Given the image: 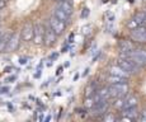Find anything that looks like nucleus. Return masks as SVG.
Returning a JSON list of instances; mask_svg holds the SVG:
<instances>
[{"instance_id": "f257e3e1", "label": "nucleus", "mask_w": 146, "mask_h": 122, "mask_svg": "<svg viewBox=\"0 0 146 122\" xmlns=\"http://www.w3.org/2000/svg\"><path fill=\"white\" fill-rule=\"evenodd\" d=\"M109 89V95L111 98H118V97H125L128 93V84L127 83H118V84H111L108 87Z\"/></svg>"}, {"instance_id": "f03ea898", "label": "nucleus", "mask_w": 146, "mask_h": 122, "mask_svg": "<svg viewBox=\"0 0 146 122\" xmlns=\"http://www.w3.org/2000/svg\"><path fill=\"white\" fill-rule=\"evenodd\" d=\"M33 42L36 45H41L43 43V39H44V25L42 22L37 21L35 24H33Z\"/></svg>"}, {"instance_id": "7ed1b4c3", "label": "nucleus", "mask_w": 146, "mask_h": 122, "mask_svg": "<svg viewBox=\"0 0 146 122\" xmlns=\"http://www.w3.org/2000/svg\"><path fill=\"white\" fill-rule=\"evenodd\" d=\"M122 53H126V52H122ZM130 59L136 62L137 65L142 66V65H146V50H132L131 52L126 53Z\"/></svg>"}, {"instance_id": "20e7f679", "label": "nucleus", "mask_w": 146, "mask_h": 122, "mask_svg": "<svg viewBox=\"0 0 146 122\" xmlns=\"http://www.w3.org/2000/svg\"><path fill=\"white\" fill-rule=\"evenodd\" d=\"M131 38L135 42L145 43L146 42V25H139L137 28L131 31Z\"/></svg>"}, {"instance_id": "39448f33", "label": "nucleus", "mask_w": 146, "mask_h": 122, "mask_svg": "<svg viewBox=\"0 0 146 122\" xmlns=\"http://www.w3.org/2000/svg\"><path fill=\"white\" fill-rule=\"evenodd\" d=\"M21 39H22L21 31H17V32L12 33L10 38H9V42H8V46H7V52H13V51H15L18 49L19 43H21Z\"/></svg>"}, {"instance_id": "423d86ee", "label": "nucleus", "mask_w": 146, "mask_h": 122, "mask_svg": "<svg viewBox=\"0 0 146 122\" xmlns=\"http://www.w3.org/2000/svg\"><path fill=\"white\" fill-rule=\"evenodd\" d=\"M50 25H51V28L53 31H55L56 35H62L64 32H65V28H66V23L62 21H60V19L57 18V17L52 15L51 18H50Z\"/></svg>"}, {"instance_id": "0eeeda50", "label": "nucleus", "mask_w": 146, "mask_h": 122, "mask_svg": "<svg viewBox=\"0 0 146 122\" xmlns=\"http://www.w3.org/2000/svg\"><path fill=\"white\" fill-rule=\"evenodd\" d=\"M56 37H57V35H56L55 31L51 28V25L44 28V39H43V42L47 47H51L52 45H55Z\"/></svg>"}, {"instance_id": "6e6552de", "label": "nucleus", "mask_w": 146, "mask_h": 122, "mask_svg": "<svg viewBox=\"0 0 146 122\" xmlns=\"http://www.w3.org/2000/svg\"><path fill=\"white\" fill-rule=\"evenodd\" d=\"M33 32H35V29H33V24L32 23H26L24 27L22 28V31H21L22 39H23L24 42L32 41L33 39Z\"/></svg>"}, {"instance_id": "1a4fd4ad", "label": "nucleus", "mask_w": 146, "mask_h": 122, "mask_svg": "<svg viewBox=\"0 0 146 122\" xmlns=\"http://www.w3.org/2000/svg\"><path fill=\"white\" fill-rule=\"evenodd\" d=\"M109 74L116 75V76H121V78H125V79H128V76H130V73L123 70L119 65H113V66L109 67Z\"/></svg>"}, {"instance_id": "9d476101", "label": "nucleus", "mask_w": 146, "mask_h": 122, "mask_svg": "<svg viewBox=\"0 0 146 122\" xmlns=\"http://www.w3.org/2000/svg\"><path fill=\"white\" fill-rule=\"evenodd\" d=\"M10 35H12L10 32H4L0 36V53L7 52V46H8V42H9Z\"/></svg>"}, {"instance_id": "9b49d317", "label": "nucleus", "mask_w": 146, "mask_h": 122, "mask_svg": "<svg viewBox=\"0 0 146 122\" xmlns=\"http://www.w3.org/2000/svg\"><path fill=\"white\" fill-rule=\"evenodd\" d=\"M57 8H60L61 10H64V12H65L69 17L74 13V7H72V4L69 1V0H64V1L58 3V7Z\"/></svg>"}, {"instance_id": "f8f14e48", "label": "nucleus", "mask_w": 146, "mask_h": 122, "mask_svg": "<svg viewBox=\"0 0 146 122\" xmlns=\"http://www.w3.org/2000/svg\"><path fill=\"white\" fill-rule=\"evenodd\" d=\"M122 115L130 117L132 121L137 120V116H139V111H137V106L135 107H130V108H125L122 109Z\"/></svg>"}, {"instance_id": "ddd939ff", "label": "nucleus", "mask_w": 146, "mask_h": 122, "mask_svg": "<svg viewBox=\"0 0 146 122\" xmlns=\"http://www.w3.org/2000/svg\"><path fill=\"white\" fill-rule=\"evenodd\" d=\"M118 47H119L121 52H126V53H128V52H131L132 50H135L133 45L131 43L130 41H119Z\"/></svg>"}, {"instance_id": "4468645a", "label": "nucleus", "mask_w": 146, "mask_h": 122, "mask_svg": "<svg viewBox=\"0 0 146 122\" xmlns=\"http://www.w3.org/2000/svg\"><path fill=\"white\" fill-rule=\"evenodd\" d=\"M137 103H139V99H137L135 95H128V97L125 98V103H123V108H130V107H135L137 106Z\"/></svg>"}, {"instance_id": "2eb2a0df", "label": "nucleus", "mask_w": 146, "mask_h": 122, "mask_svg": "<svg viewBox=\"0 0 146 122\" xmlns=\"http://www.w3.org/2000/svg\"><path fill=\"white\" fill-rule=\"evenodd\" d=\"M53 15L55 17H57L60 21H62V22H65V23H67L69 22V19H70V17L67 15V14L64 12V10H61L60 8H56L55 9V12H53Z\"/></svg>"}, {"instance_id": "dca6fc26", "label": "nucleus", "mask_w": 146, "mask_h": 122, "mask_svg": "<svg viewBox=\"0 0 146 122\" xmlns=\"http://www.w3.org/2000/svg\"><path fill=\"white\" fill-rule=\"evenodd\" d=\"M107 81L109 83V85L111 84H118V83H127V79L125 78H121V76H116V75H109L108 78H107Z\"/></svg>"}, {"instance_id": "f3484780", "label": "nucleus", "mask_w": 146, "mask_h": 122, "mask_svg": "<svg viewBox=\"0 0 146 122\" xmlns=\"http://www.w3.org/2000/svg\"><path fill=\"white\" fill-rule=\"evenodd\" d=\"M123 103H125V97H118V98H114L113 107H114V108H116V109L122 111V108H123Z\"/></svg>"}, {"instance_id": "a211bd4d", "label": "nucleus", "mask_w": 146, "mask_h": 122, "mask_svg": "<svg viewBox=\"0 0 146 122\" xmlns=\"http://www.w3.org/2000/svg\"><path fill=\"white\" fill-rule=\"evenodd\" d=\"M94 104H95L94 95H92V97H85V102H84V106H85V108L92 109Z\"/></svg>"}, {"instance_id": "6ab92c4d", "label": "nucleus", "mask_w": 146, "mask_h": 122, "mask_svg": "<svg viewBox=\"0 0 146 122\" xmlns=\"http://www.w3.org/2000/svg\"><path fill=\"white\" fill-rule=\"evenodd\" d=\"M133 18H135V19H136V21H137V23H139L140 25H142V24H144V22L146 21V13H145V12H141V13H137V14H136V15H135V17H133Z\"/></svg>"}, {"instance_id": "aec40b11", "label": "nucleus", "mask_w": 146, "mask_h": 122, "mask_svg": "<svg viewBox=\"0 0 146 122\" xmlns=\"http://www.w3.org/2000/svg\"><path fill=\"white\" fill-rule=\"evenodd\" d=\"M97 92V89H95V85L93 83L89 84L88 87H86L85 89V97H92V95H94V93Z\"/></svg>"}, {"instance_id": "412c9836", "label": "nucleus", "mask_w": 146, "mask_h": 122, "mask_svg": "<svg viewBox=\"0 0 146 122\" xmlns=\"http://www.w3.org/2000/svg\"><path fill=\"white\" fill-rule=\"evenodd\" d=\"M102 120L104 122H114L117 118H116V116L112 115V113H106V115L102 117Z\"/></svg>"}, {"instance_id": "4be33fe9", "label": "nucleus", "mask_w": 146, "mask_h": 122, "mask_svg": "<svg viewBox=\"0 0 146 122\" xmlns=\"http://www.w3.org/2000/svg\"><path fill=\"white\" fill-rule=\"evenodd\" d=\"M139 25H140V24L137 23V21H136V19L132 18V19H131V21L127 23V28H128V29H130V31H132V29H135V28H137V27H139Z\"/></svg>"}, {"instance_id": "5701e85b", "label": "nucleus", "mask_w": 146, "mask_h": 122, "mask_svg": "<svg viewBox=\"0 0 146 122\" xmlns=\"http://www.w3.org/2000/svg\"><path fill=\"white\" fill-rule=\"evenodd\" d=\"M137 121H139V122H146V109H142L141 112H139Z\"/></svg>"}, {"instance_id": "b1692460", "label": "nucleus", "mask_w": 146, "mask_h": 122, "mask_svg": "<svg viewBox=\"0 0 146 122\" xmlns=\"http://www.w3.org/2000/svg\"><path fill=\"white\" fill-rule=\"evenodd\" d=\"M89 8H84L83 9V12H81V18H86V17L89 15Z\"/></svg>"}, {"instance_id": "393cba45", "label": "nucleus", "mask_w": 146, "mask_h": 122, "mask_svg": "<svg viewBox=\"0 0 146 122\" xmlns=\"http://www.w3.org/2000/svg\"><path fill=\"white\" fill-rule=\"evenodd\" d=\"M90 25H84V27H83V29H81V31H83V33H84V35H89V33H90Z\"/></svg>"}, {"instance_id": "a878e982", "label": "nucleus", "mask_w": 146, "mask_h": 122, "mask_svg": "<svg viewBox=\"0 0 146 122\" xmlns=\"http://www.w3.org/2000/svg\"><path fill=\"white\" fill-rule=\"evenodd\" d=\"M57 57H58V53H57V52H53L52 55L50 56V61H52V62H53V61H55Z\"/></svg>"}, {"instance_id": "bb28decb", "label": "nucleus", "mask_w": 146, "mask_h": 122, "mask_svg": "<svg viewBox=\"0 0 146 122\" xmlns=\"http://www.w3.org/2000/svg\"><path fill=\"white\" fill-rule=\"evenodd\" d=\"M8 90H9V88H8V87H3V88H0V93H3V94L8 93Z\"/></svg>"}, {"instance_id": "cd10ccee", "label": "nucleus", "mask_w": 146, "mask_h": 122, "mask_svg": "<svg viewBox=\"0 0 146 122\" xmlns=\"http://www.w3.org/2000/svg\"><path fill=\"white\" fill-rule=\"evenodd\" d=\"M19 64H21V65H26L27 64V59L26 57H21V59H19Z\"/></svg>"}, {"instance_id": "c85d7f7f", "label": "nucleus", "mask_w": 146, "mask_h": 122, "mask_svg": "<svg viewBox=\"0 0 146 122\" xmlns=\"http://www.w3.org/2000/svg\"><path fill=\"white\" fill-rule=\"evenodd\" d=\"M5 5H7V0H0V10H1Z\"/></svg>"}, {"instance_id": "c756f323", "label": "nucleus", "mask_w": 146, "mask_h": 122, "mask_svg": "<svg viewBox=\"0 0 146 122\" xmlns=\"http://www.w3.org/2000/svg\"><path fill=\"white\" fill-rule=\"evenodd\" d=\"M15 79H17V76H12V78L7 79V81H9V83H10V81H14V80H15Z\"/></svg>"}, {"instance_id": "7c9ffc66", "label": "nucleus", "mask_w": 146, "mask_h": 122, "mask_svg": "<svg viewBox=\"0 0 146 122\" xmlns=\"http://www.w3.org/2000/svg\"><path fill=\"white\" fill-rule=\"evenodd\" d=\"M61 71H62V67H58V69H57V74H61Z\"/></svg>"}, {"instance_id": "2f4dec72", "label": "nucleus", "mask_w": 146, "mask_h": 122, "mask_svg": "<svg viewBox=\"0 0 146 122\" xmlns=\"http://www.w3.org/2000/svg\"><path fill=\"white\" fill-rule=\"evenodd\" d=\"M53 1H57V3H61V1H64V0H53Z\"/></svg>"}, {"instance_id": "473e14b6", "label": "nucleus", "mask_w": 146, "mask_h": 122, "mask_svg": "<svg viewBox=\"0 0 146 122\" xmlns=\"http://www.w3.org/2000/svg\"><path fill=\"white\" fill-rule=\"evenodd\" d=\"M1 33H3V32H1V31H0V36H1Z\"/></svg>"}]
</instances>
